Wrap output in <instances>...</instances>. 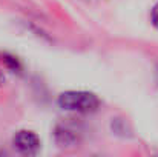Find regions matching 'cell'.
Masks as SVG:
<instances>
[{"label": "cell", "mask_w": 158, "mask_h": 157, "mask_svg": "<svg viewBox=\"0 0 158 157\" xmlns=\"http://www.w3.org/2000/svg\"><path fill=\"white\" fill-rule=\"evenodd\" d=\"M60 108L66 111H77V112H91L95 111L100 105V100L95 94L86 91H66L58 97Z\"/></svg>", "instance_id": "6da1fadb"}, {"label": "cell", "mask_w": 158, "mask_h": 157, "mask_svg": "<svg viewBox=\"0 0 158 157\" xmlns=\"http://www.w3.org/2000/svg\"><path fill=\"white\" fill-rule=\"evenodd\" d=\"M12 143L20 153H25V154H34L40 148V140L37 134H34L32 131H26V129L19 131L14 136Z\"/></svg>", "instance_id": "7a4b0ae2"}, {"label": "cell", "mask_w": 158, "mask_h": 157, "mask_svg": "<svg viewBox=\"0 0 158 157\" xmlns=\"http://www.w3.org/2000/svg\"><path fill=\"white\" fill-rule=\"evenodd\" d=\"M151 22H152V25L158 29V3L152 8V12H151Z\"/></svg>", "instance_id": "3957f363"}, {"label": "cell", "mask_w": 158, "mask_h": 157, "mask_svg": "<svg viewBox=\"0 0 158 157\" xmlns=\"http://www.w3.org/2000/svg\"><path fill=\"white\" fill-rule=\"evenodd\" d=\"M2 83H3V74L0 72V85H2Z\"/></svg>", "instance_id": "277c9868"}, {"label": "cell", "mask_w": 158, "mask_h": 157, "mask_svg": "<svg viewBox=\"0 0 158 157\" xmlns=\"http://www.w3.org/2000/svg\"><path fill=\"white\" fill-rule=\"evenodd\" d=\"M86 2H95V0H86Z\"/></svg>", "instance_id": "5b68a950"}]
</instances>
